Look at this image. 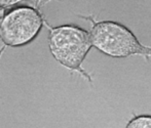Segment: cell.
Masks as SVG:
<instances>
[{
	"label": "cell",
	"instance_id": "1",
	"mask_svg": "<svg viewBox=\"0 0 151 128\" xmlns=\"http://www.w3.org/2000/svg\"><path fill=\"white\" fill-rule=\"evenodd\" d=\"M44 26L48 29V48L52 57L64 68L77 72L91 82V75L82 68L86 55L93 47L90 31L75 25L52 27L46 21Z\"/></svg>",
	"mask_w": 151,
	"mask_h": 128
},
{
	"label": "cell",
	"instance_id": "2",
	"mask_svg": "<svg viewBox=\"0 0 151 128\" xmlns=\"http://www.w3.org/2000/svg\"><path fill=\"white\" fill-rule=\"evenodd\" d=\"M83 19L91 23V45L103 54L114 59H124L131 55H143L146 59L151 56V47L143 45L127 26L115 21L97 22L93 16Z\"/></svg>",
	"mask_w": 151,
	"mask_h": 128
},
{
	"label": "cell",
	"instance_id": "3",
	"mask_svg": "<svg viewBox=\"0 0 151 128\" xmlns=\"http://www.w3.org/2000/svg\"><path fill=\"white\" fill-rule=\"evenodd\" d=\"M44 16L37 8L19 6L5 12L0 25V39L6 47H22L31 43L44 26Z\"/></svg>",
	"mask_w": 151,
	"mask_h": 128
},
{
	"label": "cell",
	"instance_id": "4",
	"mask_svg": "<svg viewBox=\"0 0 151 128\" xmlns=\"http://www.w3.org/2000/svg\"><path fill=\"white\" fill-rule=\"evenodd\" d=\"M125 128H151V115L143 114L133 117Z\"/></svg>",
	"mask_w": 151,
	"mask_h": 128
},
{
	"label": "cell",
	"instance_id": "5",
	"mask_svg": "<svg viewBox=\"0 0 151 128\" xmlns=\"http://www.w3.org/2000/svg\"><path fill=\"white\" fill-rule=\"evenodd\" d=\"M25 1H27V0H0V7H3L6 9V8L12 7V6H14Z\"/></svg>",
	"mask_w": 151,
	"mask_h": 128
},
{
	"label": "cell",
	"instance_id": "6",
	"mask_svg": "<svg viewBox=\"0 0 151 128\" xmlns=\"http://www.w3.org/2000/svg\"><path fill=\"white\" fill-rule=\"evenodd\" d=\"M5 8H3V7H0V25H1V22H2V19H3V16H4V14H5Z\"/></svg>",
	"mask_w": 151,
	"mask_h": 128
}]
</instances>
